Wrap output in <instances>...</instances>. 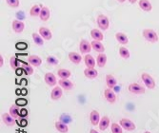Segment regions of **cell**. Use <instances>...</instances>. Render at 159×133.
Here are the masks:
<instances>
[{"label":"cell","instance_id":"6da1fadb","mask_svg":"<svg viewBox=\"0 0 159 133\" xmlns=\"http://www.w3.org/2000/svg\"><path fill=\"white\" fill-rule=\"evenodd\" d=\"M142 34H143V37L150 43H156L159 40L157 33L152 29H145L143 31Z\"/></svg>","mask_w":159,"mask_h":133},{"label":"cell","instance_id":"7a4b0ae2","mask_svg":"<svg viewBox=\"0 0 159 133\" xmlns=\"http://www.w3.org/2000/svg\"><path fill=\"white\" fill-rule=\"evenodd\" d=\"M141 78L144 82V84L146 85V86L149 88V90H153L155 87V81L154 79L147 72H143L141 74Z\"/></svg>","mask_w":159,"mask_h":133},{"label":"cell","instance_id":"3957f363","mask_svg":"<svg viewBox=\"0 0 159 133\" xmlns=\"http://www.w3.org/2000/svg\"><path fill=\"white\" fill-rule=\"evenodd\" d=\"M96 21H97L98 27L102 29V31H107V29H109L110 21H109L108 17L106 16H104V14H99V16H97Z\"/></svg>","mask_w":159,"mask_h":133},{"label":"cell","instance_id":"277c9868","mask_svg":"<svg viewBox=\"0 0 159 133\" xmlns=\"http://www.w3.org/2000/svg\"><path fill=\"white\" fill-rule=\"evenodd\" d=\"M129 91L131 93H134V94H137V95H140V94H144L146 92V90L145 87L140 86L139 84H136V83H133L129 86Z\"/></svg>","mask_w":159,"mask_h":133},{"label":"cell","instance_id":"5b68a950","mask_svg":"<svg viewBox=\"0 0 159 133\" xmlns=\"http://www.w3.org/2000/svg\"><path fill=\"white\" fill-rule=\"evenodd\" d=\"M119 124L122 126V128L125 129L126 131H134L136 128L134 123L132 122L129 119H128V118H123V119H121Z\"/></svg>","mask_w":159,"mask_h":133},{"label":"cell","instance_id":"8992f818","mask_svg":"<svg viewBox=\"0 0 159 133\" xmlns=\"http://www.w3.org/2000/svg\"><path fill=\"white\" fill-rule=\"evenodd\" d=\"M92 44L87 41L85 39H82L79 43V50H80V52L81 53H90L91 52V50H92Z\"/></svg>","mask_w":159,"mask_h":133},{"label":"cell","instance_id":"52a82bcc","mask_svg":"<svg viewBox=\"0 0 159 133\" xmlns=\"http://www.w3.org/2000/svg\"><path fill=\"white\" fill-rule=\"evenodd\" d=\"M63 88L60 86H54L53 87V90L51 92V98L52 101H57V100H59L62 95H63Z\"/></svg>","mask_w":159,"mask_h":133},{"label":"cell","instance_id":"ba28073f","mask_svg":"<svg viewBox=\"0 0 159 133\" xmlns=\"http://www.w3.org/2000/svg\"><path fill=\"white\" fill-rule=\"evenodd\" d=\"M2 121L7 126H13L16 124V119L10 113H3L2 114Z\"/></svg>","mask_w":159,"mask_h":133},{"label":"cell","instance_id":"9c48e42d","mask_svg":"<svg viewBox=\"0 0 159 133\" xmlns=\"http://www.w3.org/2000/svg\"><path fill=\"white\" fill-rule=\"evenodd\" d=\"M11 26H12L13 32H14V33H21L24 31V28H25L24 23H23L21 20H18V19L13 20Z\"/></svg>","mask_w":159,"mask_h":133},{"label":"cell","instance_id":"30bf717a","mask_svg":"<svg viewBox=\"0 0 159 133\" xmlns=\"http://www.w3.org/2000/svg\"><path fill=\"white\" fill-rule=\"evenodd\" d=\"M58 84H59V86L63 88V90H65V91H71V90L74 88V86H75L74 83L71 82V81H70L69 79H60V80L58 81Z\"/></svg>","mask_w":159,"mask_h":133},{"label":"cell","instance_id":"8fae6325","mask_svg":"<svg viewBox=\"0 0 159 133\" xmlns=\"http://www.w3.org/2000/svg\"><path fill=\"white\" fill-rule=\"evenodd\" d=\"M104 96H105V99L110 103V104H114L115 101H116V96H115L114 92L112 91L111 88H107L104 91Z\"/></svg>","mask_w":159,"mask_h":133},{"label":"cell","instance_id":"7c38bea8","mask_svg":"<svg viewBox=\"0 0 159 133\" xmlns=\"http://www.w3.org/2000/svg\"><path fill=\"white\" fill-rule=\"evenodd\" d=\"M39 34L44 38V40H51L52 38V34L51 29L46 27H40L39 28Z\"/></svg>","mask_w":159,"mask_h":133},{"label":"cell","instance_id":"4fadbf2b","mask_svg":"<svg viewBox=\"0 0 159 133\" xmlns=\"http://www.w3.org/2000/svg\"><path fill=\"white\" fill-rule=\"evenodd\" d=\"M44 80H45V83L50 86H54L56 85V83H57L56 77L52 72H47L46 73L45 76H44Z\"/></svg>","mask_w":159,"mask_h":133},{"label":"cell","instance_id":"5bb4252c","mask_svg":"<svg viewBox=\"0 0 159 133\" xmlns=\"http://www.w3.org/2000/svg\"><path fill=\"white\" fill-rule=\"evenodd\" d=\"M84 62L87 68L89 69H94L95 67V60L91 54H86L84 57Z\"/></svg>","mask_w":159,"mask_h":133},{"label":"cell","instance_id":"9a60e30c","mask_svg":"<svg viewBox=\"0 0 159 133\" xmlns=\"http://www.w3.org/2000/svg\"><path fill=\"white\" fill-rule=\"evenodd\" d=\"M28 62L30 63L33 67H39L42 64L41 58L37 55H30L28 57Z\"/></svg>","mask_w":159,"mask_h":133},{"label":"cell","instance_id":"2e32d148","mask_svg":"<svg viewBox=\"0 0 159 133\" xmlns=\"http://www.w3.org/2000/svg\"><path fill=\"white\" fill-rule=\"evenodd\" d=\"M51 17V11L48 7H42L41 11H40V16L39 18L42 21H48Z\"/></svg>","mask_w":159,"mask_h":133},{"label":"cell","instance_id":"e0dca14e","mask_svg":"<svg viewBox=\"0 0 159 133\" xmlns=\"http://www.w3.org/2000/svg\"><path fill=\"white\" fill-rule=\"evenodd\" d=\"M91 44H92V48H93L95 51H97V52H99V53H103V52L105 51V47H104L103 44L101 43V41L93 40Z\"/></svg>","mask_w":159,"mask_h":133},{"label":"cell","instance_id":"ac0fdd59","mask_svg":"<svg viewBox=\"0 0 159 133\" xmlns=\"http://www.w3.org/2000/svg\"><path fill=\"white\" fill-rule=\"evenodd\" d=\"M100 115H99V112L97 110H93L90 114V121L92 123L93 126H97L99 125V122H100Z\"/></svg>","mask_w":159,"mask_h":133},{"label":"cell","instance_id":"d6986e66","mask_svg":"<svg viewBox=\"0 0 159 133\" xmlns=\"http://www.w3.org/2000/svg\"><path fill=\"white\" fill-rule=\"evenodd\" d=\"M84 75L87 78H88V79H95L98 76V72L94 69H89V68H87L84 70Z\"/></svg>","mask_w":159,"mask_h":133},{"label":"cell","instance_id":"ffe728a7","mask_svg":"<svg viewBox=\"0 0 159 133\" xmlns=\"http://www.w3.org/2000/svg\"><path fill=\"white\" fill-rule=\"evenodd\" d=\"M107 63V56L106 54L103 53H99L97 58H96V64L99 68H104Z\"/></svg>","mask_w":159,"mask_h":133},{"label":"cell","instance_id":"44dd1931","mask_svg":"<svg viewBox=\"0 0 159 133\" xmlns=\"http://www.w3.org/2000/svg\"><path fill=\"white\" fill-rule=\"evenodd\" d=\"M69 59H70V62H73L75 65H78V64H80V62L82 60V57L77 52H70L69 53Z\"/></svg>","mask_w":159,"mask_h":133},{"label":"cell","instance_id":"7402d4cb","mask_svg":"<svg viewBox=\"0 0 159 133\" xmlns=\"http://www.w3.org/2000/svg\"><path fill=\"white\" fill-rule=\"evenodd\" d=\"M91 36L92 38H93V40H96V41H103L104 39V35L103 33H101V31L97 29H93L91 31Z\"/></svg>","mask_w":159,"mask_h":133},{"label":"cell","instance_id":"603a6c76","mask_svg":"<svg viewBox=\"0 0 159 133\" xmlns=\"http://www.w3.org/2000/svg\"><path fill=\"white\" fill-rule=\"evenodd\" d=\"M98 126H99V129L101 131L106 130L109 127V126H110V119H109V117L103 116L102 118H101V120H100Z\"/></svg>","mask_w":159,"mask_h":133},{"label":"cell","instance_id":"cb8c5ba5","mask_svg":"<svg viewBox=\"0 0 159 133\" xmlns=\"http://www.w3.org/2000/svg\"><path fill=\"white\" fill-rule=\"evenodd\" d=\"M54 126L57 129V131L60 132V133H68V131H69V127H68L67 124H65L61 121L55 122Z\"/></svg>","mask_w":159,"mask_h":133},{"label":"cell","instance_id":"d4e9b609","mask_svg":"<svg viewBox=\"0 0 159 133\" xmlns=\"http://www.w3.org/2000/svg\"><path fill=\"white\" fill-rule=\"evenodd\" d=\"M21 69H23V71L25 72L26 75H32L34 73V69H33V66L30 64V63H27V62H22V65H21Z\"/></svg>","mask_w":159,"mask_h":133},{"label":"cell","instance_id":"484cf974","mask_svg":"<svg viewBox=\"0 0 159 133\" xmlns=\"http://www.w3.org/2000/svg\"><path fill=\"white\" fill-rule=\"evenodd\" d=\"M139 7L145 11H151L152 10V6L149 0H139Z\"/></svg>","mask_w":159,"mask_h":133},{"label":"cell","instance_id":"4316f807","mask_svg":"<svg viewBox=\"0 0 159 133\" xmlns=\"http://www.w3.org/2000/svg\"><path fill=\"white\" fill-rule=\"evenodd\" d=\"M115 38H116V40L121 44V45H127V44L129 43L128 36L123 33H117L116 34H115Z\"/></svg>","mask_w":159,"mask_h":133},{"label":"cell","instance_id":"83f0119b","mask_svg":"<svg viewBox=\"0 0 159 133\" xmlns=\"http://www.w3.org/2000/svg\"><path fill=\"white\" fill-rule=\"evenodd\" d=\"M106 84H107L109 88H111L112 90V88L116 86L117 81L111 74H108V75H106Z\"/></svg>","mask_w":159,"mask_h":133},{"label":"cell","instance_id":"f1b7e54d","mask_svg":"<svg viewBox=\"0 0 159 133\" xmlns=\"http://www.w3.org/2000/svg\"><path fill=\"white\" fill-rule=\"evenodd\" d=\"M32 36H33V40H34V42L36 44L37 46L42 47L43 45H44V38H43L39 33H34L32 34Z\"/></svg>","mask_w":159,"mask_h":133},{"label":"cell","instance_id":"f546056e","mask_svg":"<svg viewBox=\"0 0 159 133\" xmlns=\"http://www.w3.org/2000/svg\"><path fill=\"white\" fill-rule=\"evenodd\" d=\"M57 74L60 77V79H69V77L71 75V72L69 69H60L57 71Z\"/></svg>","mask_w":159,"mask_h":133},{"label":"cell","instance_id":"4dcf8cb0","mask_svg":"<svg viewBox=\"0 0 159 133\" xmlns=\"http://www.w3.org/2000/svg\"><path fill=\"white\" fill-rule=\"evenodd\" d=\"M9 113L14 118V119H17V118L20 116L19 114V108L16 105H12L10 109H9Z\"/></svg>","mask_w":159,"mask_h":133},{"label":"cell","instance_id":"1f68e13d","mask_svg":"<svg viewBox=\"0 0 159 133\" xmlns=\"http://www.w3.org/2000/svg\"><path fill=\"white\" fill-rule=\"evenodd\" d=\"M41 7L39 5H34L31 10H30V14L31 16L33 17H36V16H40V11H41Z\"/></svg>","mask_w":159,"mask_h":133},{"label":"cell","instance_id":"d6a6232c","mask_svg":"<svg viewBox=\"0 0 159 133\" xmlns=\"http://www.w3.org/2000/svg\"><path fill=\"white\" fill-rule=\"evenodd\" d=\"M10 66L12 69H16L19 67V60L16 56H11L10 59Z\"/></svg>","mask_w":159,"mask_h":133},{"label":"cell","instance_id":"836d02e7","mask_svg":"<svg viewBox=\"0 0 159 133\" xmlns=\"http://www.w3.org/2000/svg\"><path fill=\"white\" fill-rule=\"evenodd\" d=\"M119 55L123 59H129V51L127 48L125 47H120L119 48Z\"/></svg>","mask_w":159,"mask_h":133},{"label":"cell","instance_id":"e575fe53","mask_svg":"<svg viewBox=\"0 0 159 133\" xmlns=\"http://www.w3.org/2000/svg\"><path fill=\"white\" fill-rule=\"evenodd\" d=\"M111 132H112V133H123V128H122V126H120V124H119V125L116 124V123L111 124Z\"/></svg>","mask_w":159,"mask_h":133},{"label":"cell","instance_id":"d590c367","mask_svg":"<svg viewBox=\"0 0 159 133\" xmlns=\"http://www.w3.org/2000/svg\"><path fill=\"white\" fill-rule=\"evenodd\" d=\"M46 61L49 65H52V66H57L59 64V60L57 59L56 57L51 55V56H48L47 59H46Z\"/></svg>","mask_w":159,"mask_h":133},{"label":"cell","instance_id":"8d00e7d4","mask_svg":"<svg viewBox=\"0 0 159 133\" xmlns=\"http://www.w3.org/2000/svg\"><path fill=\"white\" fill-rule=\"evenodd\" d=\"M6 2L7 4L11 7V8H13V9H16V8H18L19 7V0H6Z\"/></svg>","mask_w":159,"mask_h":133},{"label":"cell","instance_id":"74e56055","mask_svg":"<svg viewBox=\"0 0 159 133\" xmlns=\"http://www.w3.org/2000/svg\"><path fill=\"white\" fill-rule=\"evenodd\" d=\"M60 121L63 122V123H65V124H69V123L71 122V118L68 114H62L61 117H60Z\"/></svg>","mask_w":159,"mask_h":133},{"label":"cell","instance_id":"f35d334b","mask_svg":"<svg viewBox=\"0 0 159 133\" xmlns=\"http://www.w3.org/2000/svg\"><path fill=\"white\" fill-rule=\"evenodd\" d=\"M19 103H21V104H23V105H26V104H27V102H26L25 100H21V101L17 100V101H16V104H19Z\"/></svg>","mask_w":159,"mask_h":133},{"label":"cell","instance_id":"ab89813d","mask_svg":"<svg viewBox=\"0 0 159 133\" xmlns=\"http://www.w3.org/2000/svg\"><path fill=\"white\" fill-rule=\"evenodd\" d=\"M0 67H3V56L1 55V56H0Z\"/></svg>","mask_w":159,"mask_h":133},{"label":"cell","instance_id":"60d3db41","mask_svg":"<svg viewBox=\"0 0 159 133\" xmlns=\"http://www.w3.org/2000/svg\"><path fill=\"white\" fill-rule=\"evenodd\" d=\"M90 133H99L97 130H95V129H91L90 130Z\"/></svg>","mask_w":159,"mask_h":133},{"label":"cell","instance_id":"b9f144b4","mask_svg":"<svg viewBox=\"0 0 159 133\" xmlns=\"http://www.w3.org/2000/svg\"><path fill=\"white\" fill-rule=\"evenodd\" d=\"M136 1H137V0H129V3H132V4H134Z\"/></svg>","mask_w":159,"mask_h":133},{"label":"cell","instance_id":"7bdbcfd3","mask_svg":"<svg viewBox=\"0 0 159 133\" xmlns=\"http://www.w3.org/2000/svg\"><path fill=\"white\" fill-rule=\"evenodd\" d=\"M117 1H118L119 3H124V2L126 1V0H117Z\"/></svg>","mask_w":159,"mask_h":133},{"label":"cell","instance_id":"ee69618b","mask_svg":"<svg viewBox=\"0 0 159 133\" xmlns=\"http://www.w3.org/2000/svg\"><path fill=\"white\" fill-rule=\"evenodd\" d=\"M144 133H151L150 131H145V132H144Z\"/></svg>","mask_w":159,"mask_h":133}]
</instances>
